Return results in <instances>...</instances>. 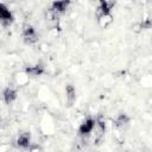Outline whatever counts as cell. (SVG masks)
<instances>
[{"mask_svg":"<svg viewBox=\"0 0 152 152\" xmlns=\"http://www.w3.org/2000/svg\"><path fill=\"white\" fill-rule=\"evenodd\" d=\"M95 127H96V121L91 118H88V119L82 121V124L78 127V132L82 135H89L94 132Z\"/></svg>","mask_w":152,"mask_h":152,"instance_id":"6da1fadb","label":"cell"},{"mask_svg":"<svg viewBox=\"0 0 152 152\" xmlns=\"http://www.w3.org/2000/svg\"><path fill=\"white\" fill-rule=\"evenodd\" d=\"M23 37H24L25 42L28 43V44H33L38 40L37 31L31 25H25V27L23 30Z\"/></svg>","mask_w":152,"mask_h":152,"instance_id":"7a4b0ae2","label":"cell"},{"mask_svg":"<svg viewBox=\"0 0 152 152\" xmlns=\"http://www.w3.org/2000/svg\"><path fill=\"white\" fill-rule=\"evenodd\" d=\"M0 20H1V23L4 25H10L13 21L12 12L4 4H0Z\"/></svg>","mask_w":152,"mask_h":152,"instance_id":"3957f363","label":"cell"},{"mask_svg":"<svg viewBox=\"0 0 152 152\" xmlns=\"http://www.w3.org/2000/svg\"><path fill=\"white\" fill-rule=\"evenodd\" d=\"M31 144V137H30V133L27 132H23L20 133L18 137H17V145L20 147V148H27Z\"/></svg>","mask_w":152,"mask_h":152,"instance_id":"277c9868","label":"cell"},{"mask_svg":"<svg viewBox=\"0 0 152 152\" xmlns=\"http://www.w3.org/2000/svg\"><path fill=\"white\" fill-rule=\"evenodd\" d=\"M68 6H69V1H57V2H52L51 4V8L50 10L58 15L61 13H64L66 11Z\"/></svg>","mask_w":152,"mask_h":152,"instance_id":"5b68a950","label":"cell"},{"mask_svg":"<svg viewBox=\"0 0 152 152\" xmlns=\"http://www.w3.org/2000/svg\"><path fill=\"white\" fill-rule=\"evenodd\" d=\"M44 66L42 64H37V65H33V66H28L25 69V72L28 75V76H40L44 74Z\"/></svg>","mask_w":152,"mask_h":152,"instance_id":"8992f818","label":"cell"},{"mask_svg":"<svg viewBox=\"0 0 152 152\" xmlns=\"http://www.w3.org/2000/svg\"><path fill=\"white\" fill-rule=\"evenodd\" d=\"M113 21V15L112 13L109 14H101L97 17V23H99V26L101 28H106L108 25H110Z\"/></svg>","mask_w":152,"mask_h":152,"instance_id":"52a82bcc","label":"cell"},{"mask_svg":"<svg viewBox=\"0 0 152 152\" xmlns=\"http://www.w3.org/2000/svg\"><path fill=\"white\" fill-rule=\"evenodd\" d=\"M17 99V90L13 88H6L4 90V100L6 103H11Z\"/></svg>","mask_w":152,"mask_h":152,"instance_id":"ba28073f","label":"cell"},{"mask_svg":"<svg viewBox=\"0 0 152 152\" xmlns=\"http://www.w3.org/2000/svg\"><path fill=\"white\" fill-rule=\"evenodd\" d=\"M65 93H66V100H68V102L72 103V102L75 101V99H76L75 88H74L71 84H69V86H66V88H65Z\"/></svg>","mask_w":152,"mask_h":152,"instance_id":"9c48e42d","label":"cell"},{"mask_svg":"<svg viewBox=\"0 0 152 152\" xmlns=\"http://www.w3.org/2000/svg\"><path fill=\"white\" fill-rule=\"evenodd\" d=\"M115 122H116V125L122 126V125H126V124L129 122V118H128L127 114H119L116 120H115Z\"/></svg>","mask_w":152,"mask_h":152,"instance_id":"30bf717a","label":"cell"}]
</instances>
